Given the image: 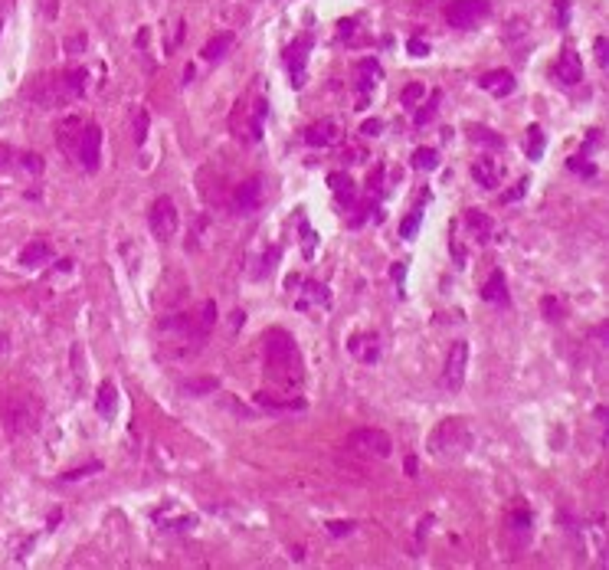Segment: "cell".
<instances>
[{
  "mask_svg": "<svg viewBox=\"0 0 609 570\" xmlns=\"http://www.w3.org/2000/svg\"><path fill=\"white\" fill-rule=\"evenodd\" d=\"M262 364H266V377L275 387L292 391L305 380V364H301L295 338L285 334L282 328H272L262 334Z\"/></svg>",
  "mask_w": 609,
  "mask_h": 570,
  "instance_id": "1",
  "label": "cell"
},
{
  "mask_svg": "<svg viewBox=\"0 0 609 570\" xmlns=\"http://www.w3.org/2000/svg\"><path fill=\"white\" fill-rule=\"evenodd\" d=\"M0 420L10 436H33L40 430V400L27 393H10L0 404Z\"/></svg>",
  "mask_w": 609,
  "mask_h": 570,
  "instance_id": "2",
  "label": "cell"
},
{
  "mask_svg": "<svg viewBox=\"0 0 609 570\" xmlns=\"http://www.w3.org/2000/svg\"><path fill=\"white\" fill-rule=\"evenodd\" d=\"M472 430H469V423L459 420V417H452V420H443L430 436V456L432 459H459L469 452L472 446Z\"/></svg>",
  "mask_w": 609,
  "mask_h": 570,
  "instance_id": "3",
  "label": "cell"
},
{
  "mask_svg": "<svg viewBox=\"0 0 609 570\" xmlns=\"http://www.w3.org/2000/svg\"><path fill=\"white\" fill-rule=\"evenodd\" d=\"M148 226H151V233H154L161 243L174 240V233H177V226H180V216H177V207H174V200H171V197H158V200L151 203Z\"/></svg>",
  "mask_w": 609,
  "mask_h": 570,
  "instance_id": "4",
  "label": "cell"
},
{
  "mask_svg": "<svg viewBox=\"0 0 609 570\" xmlns=\"http://www.w3.org/2000/svg\"><path fill=\"white\" fill-rule=\"evenodd\" d=\"M347 449L360 452V456H373V459H386L393 452V443L384 430H373V426H364V430H354L347 436Z\"/></svg>",
  "mask_w": 609,
  "mask_h": 570,
  "instance_id": "5",
  "label": "cell"
},
{
  "mask_svg": "<svg viewBox=\"0 0 609 570\" xmlns=\"http://www.w3.org/2000/svg\"><path fill=\"white\" fill-rule=\"evenodd\" d=\"M27 95H30L40 108H56V106H62V102H69V99H73L69 89H66V79H62V73L60 75H40L30 89H27Z\"/></svg>",
  "mask_w": 609,
  "mask_h": 570,
  "instance_id": "6",
  "label": "cell"
},
{
  "mask_svg": "<svg viewBox=\"0 0 609 570\" xmlns=\"http://www.w3.org/2000/svg\"><path fill=\"white\" fill-rule=\"evenodd\" d=\"M73 154L89 174L99 171V161H102V132H99V125H82V132L75 135Z\"/></svg>",
  "mask_w": 609,
  "mask_h": 570,
  "instance_id": "7",
  "label": "cell"
},
{
  "mask_svg": "<svg viewBox=\"0 0 609 570\" xmlns=\"http://www.w3.org/2000/svg\"><path fill=\"white\" fill-rule=\"evenodd\" d=\"M488 10H491L488 0H452L446 7V20L456 30H469V27L482 23L488 16Z\"/></svg>",
  "mask_w": 609,
  "mask_h": 570,
  "instance_id": "8",
  "label": "cell"
},
{
  "mask_svg": "<svg viewBox=\"0 0 609 570\" xmlns=\"http://www.w3.org/2000/svg\"><path fill=\"white\" fill-rule=\"evenodd\" d=\"M465 364H469V345L456 341L446 354V371H443V387L446 391H459L465 384Z\"/></svg>",
  "mask_w": 609,
  "mask_h": 570,
  "instance_id": "9",
  "label": "cell"
},
{
  "mask_svg": "<svg viewBox=\"0 0 609 570\" xmlns=\"http://www.w3.org/2000/svg\"><path fill=\"white\" fill-rule=\"evenodd\" d=\"M308 49H312V36H301L285 49V66L292 73V86L301 89L305 86V62H308Z\"/></svg>",
  "mask_w": 609,
  "mask_h": 570,
  "instance_id": "10",
  "label": "cell"
},
{
  "mask_svg": "<svg viewBox=\"0 0 609 570\" xmlns=\"http://www.w3.org/2000/svg\"><path fill=\"white\" fill-rule=\"evenodd\" d=\"M259 203H262V180H259V177L246 180V184H239L236 194H233V200H229L233 213H239V216L253 213L256 207H259Z\"/></svg>",
  "mask_w": 609,
  "mask_h": 570,
  "instance_id": "11",
  "label": "cell"
},
{
  "mask_svg": "<svg viewBox=\"0 0 609 570\" xmlns=\"http://www.w3.org/2000/svg\"><path fill=\"white\" fill-rule=\"evenodd\" d=\"M338 138H341V128H338V121H331V119H321L305 128V145H312V148H327Z\"/></svg>",
  "mask_w": 609,
  "mask_h": 570,
  "instance_id": "12",
  "label": "cell"
},
{
  "mask_svg": "<svg viewBox=\"0 0 609 570\" xmlns=\"http://www.w3.org/2000/svg\"><path fill=\"white\" fill-rule=\"evenodd\" d=\"M485 92H491L495 99H505L514 92V75L508 73V69H491V73L482 75V82H478Z\"/></svg>",
  "mask_w": 609,
  "mask_h": 570,
  "instance_id": "13",
  "label": "cell"
},
{
  "mask_svg": "<svg viewBox=\"0 0 609 570\" xmlns=\"http://www.w3.org/2000/svg\"><path fill=\"white\" fill-rule=\"evenodd\" d=\"M554 75H557L560 82H567V86H577L580 79H583V66H580V56L573 49H564V53H560V60L554 66Z\"/></svg>",
  "mask_w": 609,
  "mask_h": 570,
  "instance_id": "14",
  "label": "cell"
},
{
  "mask_svg": "<svg viewBox=\"0 0 609 570\" xmlns=\"http://www.w3.org/2000/svg\"><path fill=\"white\" fill-rule=\"evenodd\" d=\"M501 174H505L501 161H491V158H478L475 164H472V177H475V184L488 187V190L501 184Z\"/></svg>",
  "mask_w": 609,
  "mask_h": 570,
  "instance_id": "15",
  "label": "cell"
},
{
  "mask_svg": "<svg viewBox=\"0 0 609 570\" xmlns=\"http://www.w3.org/2000/svg\"><path fill=\"white\" fill-rule=\"evenodd\" d=\"M347 351L354 354L357 360H364V364H371V360L380 358V345H377V334H354L351 338V345Z\"/></svg>",
  "mask_w": 609,
  "mask_h": 570,
  "instance_id": "16",
  "label": "cell"
},
{
  "mask_svg": "<svg viewBox=\"0 0 609 570\" xmlns=\"http://www.w3.org/2000/svg\"><path fill=\"white\" fill-rule=\"evenodd\" d=\"M115 406H119V391H115L112 380H102V384H99V393H95V410H99V417H112Z\"/></svg>",
  "mask_w": 609,
  "mask_h": 570,
  "instance_id": "17",
  "label": "cell"
},
{
  "mask_svg": "<svg viewBox=\"0 0 609 570\" xmlns=\"http://www.w3.org/2000/svg\"><path fill=\"white\" fill-rule=\"evenodd\" d=\"M233 43H236V36H233V33H220V36H213V40L203 46V53H200V56L210 60V62H216V60H223L226 53L233 49Z\"/></svg>",
  "mask_w": 609,
  "mask_h": 570,
  "instance_id": "18",
  "label": "cell"
},
{
  "mask_svg": "<svg viewBox=\"0 0 609 570\" xmlns=\"http://www.w3.org/2000/svg\"><path fill=\"white\" fill-rule=\"evenodd\" d=\"M327 184L334 187V197H338V203H344V207H354L357 190H354V180L347 177V174H331V177H327Z\"/></svg>",
  "mask_w": 609,
  "mask_h": 570,
  "instance_id": "19",
  "label": "cell"
},
{
  "mask_svg": "<svg viewBox=\"0 0 609 570\" xmlns=\"http://www.w3.org/2000/svg\"><path fill=\"white\" fill-rule=\"evenodd\" d=\"M465 226H469V233H472L478 243H488V236H491V220H488V216H485L482 210H469V213H465Z\"/></svg>",
  "mask_w": 609,
  "mask_h": 570,
  "instance_id": "20",
  "label": "cell"
},
{
  "mask_svg": "<svg viewBox=\"0 0 609 570\" xmlns=\"http://www.w3.org/2000/svg\"><path fill=\"white\" fill-rule=\"evenodd\" d=\"M82 132V119L79 115H69V119L60 121V128H56V135H60V148L62 151H73L75 145V135Z\"/></svg>",
  "mask_w": 609,
  "mask_h": 570,
  "instance_id": "21",
  "label": "cell"
},
{
  "mask_svg": "<svg viewBox=\"0 0 609 570\" xmlns=\"http://www.w3.org/2000/svg\"><path fill=\"white\" fill-rule=\"evenodd\" d=\"M482 299L485 301H508V285L501 272H491L488 282L482 285Z\"/></svg>",
  "mask_w": 609,
  "mask_h": 570,
  "instance_id": "22",
  "label": "cell"
},
{
  "mask_svg": "<svg viewBox=\"0 0 609 570\" xmlns=\"http://www.w3.org/2000/svg\"><path fill=\"white\" fill-rule=\"evenodd\" d=\"M256 404L266 410H301L305 400H292V397H275V393H256Z\"/></svg>",
  "mask_w": 609,
  "mask_h": 570,
  "instance_id": "23",
  "label": "cell"
},
{
  "mask_svg": "<svg viewBox=\"0 0 609 570\" xmlns=\"http://www.w3.org/2000/svg\"><path fill=\"white\" fill-rule=\"evenodd\" d=\"M377 75H380V66H377L373 60L360 62V66H357V92L367 95V92L373 89V79H377Z\"/></svg>",
  "mask_w": 609,
  "mask_h": 570,
  "instance_id": "24",
  "label": "cell"
},
{
  "mask_svg": "<svg viewBox=\"0 0 609 570\" xmlns=\"http://www.w3.org/2000/svg\"><path fill=\"white\" fill-rule=\"evenodd\" d=\"M49 256H53V249H49L43 240H36V243H30V246L20 253V262H23V266H40V262L49 259Z\"/></svg>",
  "mask_w": 609,
  "mask_h": 570,
  "instance_id": "25",
  "label": "cell"
},
{
  "mask_svg": "<svg viewBox=\"0 0 609 570\" xmlns=\"http://www.w3.org/2000/svg\"><path fill=\"white\" fill-rule=\"evenodd\" d=\"M524 151H527L531 161H537V158L544 154V132H540V125H531V128H527V135H524Z\"/></svg>",
  "mask_w": 609,
  "mask_h": 570,
  "instance_id": "26",
  "label": "cell"
},
{
  "mask_svg": "<svg viewBox=\"0 0 609 570\" xmlns=\"http://www.w3.org/2000/svg\"><path fill=\"white\" fill-rule=\"evenodd\" d=\"M472 141L485 145V148H505V138L498 132H491V128H485V125H472Z\"/></svg>",
  "mask_w": 609,
  "mask_h": 570,
  "instance_id": "27",
  "label": "cell"
},
{
  "mask_svg": "<svg viewBox=\"0 0 609 570\" xmlns=\"http://www.w3.org/2000/svg\"><path fill=\"white\" fill-rule=\"evenodd\" d=\"M62 79H66V89H69L73 99H79V95L86 92V69L73 66V69H66V73H62Z\"/></svg>",
  "mask_w": 609,
  "mask_h": 570,
  "instance_id": "28",
  "label": "cell"
},
{
  "mask_svg": "<svg viewBox=\"0 0 609 570\" xmlns=\"http://www.w3.org/2000/svg\"><path fill=\"white\" fill-rule=\"evenodd\" d=\"M413 167L417 171H436L439 167V154L432 148H417L413 151Z\"/></svg>",
  "mask_w": 609,
  "mask_h": 570,
  "instance_id": "29",
  "label": "cell"
},
{
  "mask_svg": "<svg viewBox=\"0 0 609 570\" xmlns=\"http://www.w3.org/2000/svg\"><path fill=\"white\" fill-rule=\"evenodd\" d=\"M213 321H216V305H213V301H203V308H200V321H197V334H200V338H207V331L213 328Z\"/></svg>",
  "mask_w": 609,
  "mask_h": 570,
  "instance_id": "30",
  "label": "cell"
},
{
  "mask_svg": "<svg viewBox=\"0 0 609 570\" xmlns=\"http://www.w3.org/2000/svg\"><path fill=\"white\" fill-rule=\"evenodd\" d=\"M419 223H423V210H413L400 223V236H403V240H413V236H417V230H419Z\"/></svg>",
  "mask_w": 609,
  "mask_h": 570,
  "instance_id": "31",
  "label": "cell"
},
{
  "mask_svg": "<svg viewBox=\"0 0 609 570\" xmlns=\"http://www.w3.org/2000/svg\"><path fill=\"white\" fill-rule=\"evenodd\" d=\"M439 99H443V95H439V92H432L430 102H426V108H419V112H417V125H430L432 115H436V108H439Z\"/></svg>",
  "mask_w": 609,
  "mask_h": 570,
  "instance_id": "32",
  "label": "cell"
},
{
  "mask_svg": "<svg viewBox=\"0 0 609 570\" xmlns=\"http://www.w3.org/2000/svg\"><path fill=\"white\" fill-rule=\"evenodd\" d=\"M184 391L197 393V397H200V393H213V391H216V377H207V380H187V384H184Z\"/></svg>",
  "mask_w": 609,
  "mask_h": 570,
  "instance_id": "33",
  "label": "cell"
},
{
  "mask_svg": "<svg viewBox=\"0 0 609 570\" xmlns=\"http://www.w3.org/2000/svg\"><path fill=\"white\" fill-rule=\"evenodd\" d=\"M423 95H426V89H423V82H410L406 89H403V106H417V102H423Z\"/></svg>",
  "mask_w": 609,
  "mask_h": 570,
  "instance_id": "34",
  "label": "cell"
},
{
  "mask_svg": "<svg viewBox=\"0 0 609 570\" xmlns=\"http://www.w3.org/2000/svg\"><path fill=\"white\" fill-rule=\"evenodd\" d=\"M145 138H148V112L141 108V112H138V119H134V145L141 148V145H145Z\"/></svg>",
  "mask_w": 609,
  "mask_h": 570,
  "instance_id": "35",
  "label": "cell"
},
{
  "mask_svg": "<svg viewBox=\"0 0 609 570\" xmlns=\"http://www.w3.org/2000/svg\"><path fill=\"white\" fill-rule=\"evenodd\" d=\"M298 230H301V236H305V256L312 259V253H314V233H312V226H308V220H305V216L298 220Z\"/></svg>",
  "mask_w": 609,
  "mask_h": 570,
  "instance_id": "36",
  "label": "cell"
},
{
  "mask_svg": "<svg viewBox=\"0 0 609 570\" xmlns=\"http://www.w3.org/2000/svg\"><path fill=\"white\" fill-rule=\"evenodd\" d=\"M540 308H544V315H547V321H560V301L557 299H544L540 301Z\"/></svg>",
  "mask_w": 609,
  "mask_h": 570,
  "instance_id": "37",
  "label": "cell"
},
{
  "mask_svg": "<svg viewBox=\"0 0 609 570\" xmlns=\"http://www.w3.org/2000/svg\"><path fill=\"white\" fill-rule=\"evenodd\" d=\"M20 164H23V171H30V174H40V171H43V158H40V154H23Z\"/></svg>",
  "mask_w": 609,
  "mask_h": 570,
  "instance_id": "38",
  "label": "cell"
},
{
  "mask_svg": "<svg viewBox=\"0 0 609 570\" xmlns=\"http://www.w3.org/2000/svg\"><path fill=\"white\" fill-rule=\"evenodd\" d=\"M380 132H384V121H380V119H371V121H364V125H360V135H367V138L380 135Z\"/></svg>",
  "mask_w": 609,
  "mask_h": 570,
  "instance_id": "39",
  "label": "cell"
},
{
  "mask_svg": "<svg viewBox=\"0 0 609 570\" xmlns=\"http://www.w3.org/2000/svg\"><path fill=\"white\" fill-rule=\"evenodd\" d=\"M40 10H43L46 20H56V14H60V0H40Z\"/></svg>",
  "mask_w": 609,
  "mask_h": 570,
  "instance_id": "40",
  "label": "cell"
},
{
  "mask_svg": "<svg viewBox=\"0 0 609 570\" xmlns=\"http://www.w3.org/2000/svg\"><path fill=\"white\" fill-rule=\"evenodd\" d=\"M406 49H410V56H430V43H423V40H410Z\"/></svg>",
  "mask_w": 609,
  "mask_h": 570,
  "instance_id": "41",
  "label": "cell"
},
{
  "mask_svg": "<svg viewBox=\"0 0 609 570\" xmlns=\"http://www.w3.org/2000/svg\"><path fill=\"white\" fill-rule=\"evenodd\" d=\"M327 531H331L334 538H341V534H351V531H354V525H351V521H331V525H327Z\"/></svg>",
  "mask_w": 609,
  "mask_h": 570,
  "instance_id": "42",
  "label": "cell"
},
{
  "mask_svg": "<svg viewBox=\"0 0 609 570\" xmlns=\"http://www.w3.org/2000/svg\"><path fill=\"white\" fill-rule=\"evenodd\" d=\"M596 62H599V66H606V62H609V46H606L603 36L596 40Z\"/></svg>",
  "mask_w": 609,
  "mask_h": 570,
  "instance_id": "43",
  "label": "cell"
},
{
  "mask_svg": "<svg viewBox=\"0 0 609 570\" xmlns=\"http://www.w3.org/2000/svg\"><path fill=\"white\" fill-rule=\"evenodd\" d=\"M66 49H69V53H79V49H86V36H73V40L66 43Z\"/></svg>",
  "mask_w": 609,
  "mask_h": 570,
  "instance_id": "44",
  "label": "cell"
},
{
  "mask_svg": "<svg viewBox=\"0 0 609 570\" xmlns=\"http://www.w3.org/2000/svg\"><path fill=\"white\" fill-rule=\"evenodd\" d=\"M524 190H527V180H518V187H514L511 194H505V200H518V197L524 194Z\"/></svg>",
  "mask_w": 609,
  "mask_h": 570,
  "instance_id": "45",
  "label": "cell"
},
{
  "mask_svg": "<svg viewBox=\"0 0 609 570\" xmlns=\"http://www.w3.org/2000/svg\"><path fill=\"white\" fill-rule=\"evenodd\" d=\"M557 10H560V27H567V10H570V0H557Z\"/></svg>",
  "mask_w": 609,
  "mask_h": 570,
  "instance_id": "46",
  "label": "cell"
},
{
  "mask_svg": "<svg viewBox=\"0 0 609 570\" xmlns=\"http://www.w3.org/2000/svg\"><path fill=\"white\" fill-rule=\"evenodd\" d=\"M10 158H14V151L7 148V145H0V167L7 164V161H10Z\"/></svg>",
  "mask_w": 609,
  "mask_h": 570,
  "instance_id": "47",
  "label": "cell"
},
{
  "mask_svg": "<svg viewBox=\"0 0 609 570\" xmlns=\"http://www.w3.org/2000/svg\"><path fill=\"white\" fill-rule=\"evenodd\" d=\"M406 472H410V475H417V459H413V456L406 459Z\"/></svg>",
  "mask_w": 609,
  "mask_h": 570,
  "instance_id": "48",
  "label": "cell"
}]
</instances>
